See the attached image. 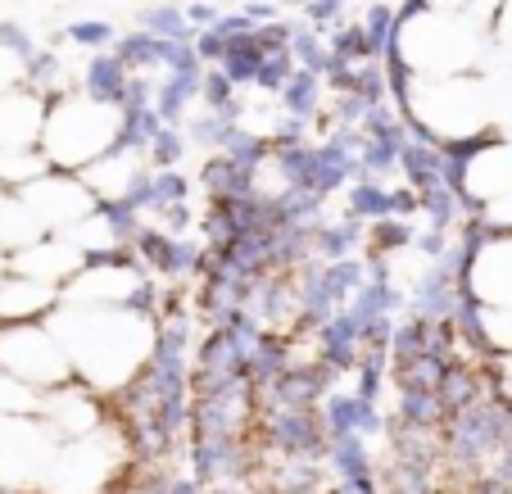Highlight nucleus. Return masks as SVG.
Segmentation results:
<instances>
[{
    "label": "nucleus",
    "mask_w": 512,
    "mask_h": 494,
    "mask_svg": "<svg viewBox=\"0 0 512 494\" xmlns=\"http://www.w3.org/2000/svg\"><path fill=\"white\" fill-rule=\"evenodd\" d=\"M46 322L73 363V377L105 399L132 386L159 345V318L136 304H59Z\"/></svg>",
    "instance_id": "nucleus-1"
},
{
    "label": "nucleus",
    "mask_w": 512,
    "mask_h": 494,
    "mask_svg": "<svg viewBox=\"0 0 512 494\" xmlns=\"http://www.w3.org/2000/svg\"><path fill=\"white\" fill-rule=\"evenodd\" d=\"M395 59L404 64L408 78H467L472 68H481L485 55V32L481 23L458 19V14L440 10H413L395 23V41H390Z\"/></svg>",
    "instance_id": "nucleus-2"
},
{
    "label": "nucleus",
    "mask_w": 512,
    "mask_h": 494,
    "mask_svg": "<svg viewBox=\"0 0 512 494\" xmlns=\"http://www.w3.org/2000/svg\"><path fill=\"white\" fill-rule=\"evenodd\" d=\"M127 132V109L96 100L87 91H68L55 100V109L46 114V132H41V150H46L50 168L59 173H82L96 159H105L109 150L123 146Z\"/></svg>",
    "instance_id": "nucleus-3"
},
{
    "label": "nucleus",
    "mask_w": 512,
    "mask_h": 494,
    "mask_svg": "<svg viewBox=\"0 0 512 494\" xmlns=\"http://www.w3.org/2000/svg\"><path fill=\"white\" fill-rule=\"evenodd\" d=\"M0 372L28 381V386H64L73 381V363H68L59 336L50 331V322H5L0 327Z\"/></svg>",
    "instance_id": "nucleus-4"
},
{
    "label": "nucleus",
    "mask_w": 512,
    "mask_h": 494,
    "mask_svg": "<svg viewBox=\"0 0 512 494\" xmlns=\"http://www.w3.org/2000/svg\"><path fill=\"white\" fill-rule=\"evenodd\" d=\"M23 200L32 204V214L46 223V232L50 236H64V232H73V227L82 223V218H91L100 209V200H96V191H91L82 177H73V173H59V168H50L46 177H37L32 186H23Z\"/></svg>",
    "instance_id": "nucleus-5"
},
{
    "label": "nucleus",
    "mask_w": 512,
    "mask_h": 494,
    "mask_svg": "<svg viewBox=\"0 0 512 494\" xmlns=\"http://www.w3.org/2000/svg\"><path fill=\"white\" fill-rule=\"evenodd\" d=\"M463 286L476 304H512V232H485L476 223Z\"/></svg>",
    "instance_id": "nucleus-6"
},
{
    "label": "nucleus",
    "mask_w": 512,
    "mask_h": 494,
    "mask_svg": "<svg viewBox=\"0 0 512 494\" xmlns=\"http://www.w3.org/2000/svg\"><path fill=\"white\" fill-rule=\"evenodd\" d=\"M46 96H28V91H10L0 96V155L10 150H37L41 132H46Z\"/></svg>",
    "instance_id": "nucleus-7"
},
{
    "label": "nucleus",
    "mask_w": 512,
    "mask_h": 494,
    "mask_svg": "<svg viewBox=\"0 0 512 494\" xmlns=\"http://www.w3.org/2000/svg\"><path fill=\"white\" fill-rule=\"evenodd\" d=\"M64 304V291L37 277H0V327L5 322H46Z\"/></svg>",
    "instance_id": "nucleus-8"
},
{
    "label": "nucleus",
    "mask_w": 512,
    "mask_h": 494,
    "mask_svg": "<svg viewBox=\"0 0 512 494\" xmlns=\"http://www.w3.org/2000/svg\"><path fill=\"white\" fill-rule=\"evenodd\" d=\"M46 232L37 214H32V204L23 195H0V254H19L28 245H37Z\"/></svg>",
    "instance_id": "nucleus-9"
},
{
    "label": "nucleus",
    "mask_w": 512,
    "mask_h": 494,
    "mask_svg": "<svg viewBox=\"0 0 512 494\" xmlns=\"http://www.w3.org/2000/svg\"><path fill=\"white\" fill-rule=\"evenodd\" d=\"M0 413H10V417H19V413H41L37 386H28V381L10 377V372H0Z\"/></svg>",
    "instance_id": "nucleus-10"
},
{
    "label": "nucleus",
    "mask_w": 512,
    "mask_h": 494,
    "mask_svg": "<svg viewBox=\"0 0 512 494\" xmlns=\"http://www.w3.org/2000/svg\"><path fill=\"white\" fill-rule=\"evenodd\" d=\"M426 10H440V14H458V19H472V23H490L499 19L503 10V0H422Z\"/></svg>",
    "instance_id": "nucleus-11"
},
{
    "label": "nucleus",
    "mask_w": 512,
    "mask_h": 494,
    "mask_svg": "<svg viewBox=\"0 0 512 494\" xmlns=\"http://www.w3.org/2000/svg\"><path fill=\"white\" fill-rule=\"evenodd\" d=\"M23 78H28V59H23V50L14 46V41L0 37V96H10Z\"/></svg>",
    "instance_id": "nucleus-12"
},
{
    "label": "nucleus",
    "mask_w": 512,
    "mask_h": 494,
    "mask_svg": "<svg viewBox=\"0 0 512 494\" xmlns=\"http://www.w3.org/2000/svg\"><path fill=\"white\" fill-rule=\"evenodd\" d=\"M499 41L512 46V0H503V10H499Z\"/></svg>",
    "instance_id": "nucleus-13"
},
{
    "label": "nucleus",
    "mask_w": 512,
    "mask_h": 494,
    "mask_svg": "<svg viewBox=\"0 0 512 494\" xmlns=\"http://www.w3.org/2000/svg\"><path fill=\"white\" fill-rule=\"evenodd\" d=\"M5 268H10V259H5V254H0V272H5Z\"/></svg>",
    "instance_id": "nucleus-14"
},
{
    "label": "nucleus",
    "mask_w": 512,
    "mask_h": 494,
    "mask_svg": "<svg viewBox=\"0 0 512 494\" xmlns=\"http://www.w3.org/2000/svg\"><path fill=\"white\" fill-rule=\"evenodd\" d=\"M0 195H5V186H0Z\"/></svg>",
    "instance_id": "nucleus-15"
}]
</instances>
